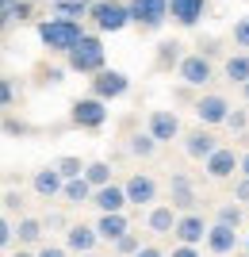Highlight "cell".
I'll return each mask as SVG.
<instances>
[{
	"label": "cell",
	"mask_w": 249,
	"mask_h": 257,
	"mask_svg": "<svg viewBox=\"0 0 249 257\" xmlns=\"http://www.w3.org/2000/svg\"><path fill=\"white\" fill-rule=\"evenodd\" d=\"M39 39H43L46 50L69 54L81 39H85V27H81L77 16H54V20H43V23H39Z\"/></svg>",
	"instance_id": "6da1fadb"
},
{
	"label": "cell",
	"mask_w": 249,
	"mask_h": 257,
	"mask_svg": "<svg viewBox=\"0 0 249 257\" xmlns=\"http://www.w3.org/2000/svg\"><path fill=\"white\" fill-rule=\"evenodd\" d=\"M88 20L96 23V31H104V35H115V31H123L127 23H134V16H130V0H96L92 4V12H88Z\"/></svg>",
	"instance_id": "7a4b0ae2"
},
{
	"label": "cell",
	"mask_w": 249,
	"mask_h": 257,
	"mask_svg": "<svg viewBox=\"0 0 249 257\" xmlns=\"http://www.w3.org/2000/svg\"><path fill=\"white\" fill-rule=\"evenodd\" d=\"M65 62H69L73 73H100L104 62H108V54H104V43H100L96 35H85L73 50L65 54Z\"/></svg>",
	"instance_id": "3957f363"
},
{
	"label": "cell",
	"mask_w": 249,
	"mask_h": 257,
	"mask_svg": "<svg viewBox=\"0 0 249 257\" xmlns=\"http://www.w3.org/2000/svg\"><path fill=\"white\" fill-rule=\"evenodd\" d=\"M130 16L142 31H157L173 12H169V0H130Z\"/></svg>",
	"instance_id": "277c9868"
},
{
	"label": "cell",
	"mask_w": 249,
	"mask_h": 257,
	"mask_svg": "<svg viewBox=\"0 0 249 257\" xmlns=\"http://www.w3.org/2000/svg\"><path fill=\"white\" fill-rule=\"evenodd\" d=\"M108 100H100V96H85V100H77L73 104V123L77 127H85V131H96L104 127V119H108Z\"/></svg>",
	"instance_id": "5b68a950"
},
{
	"label": "cell",
	"mask_w": 249,
	"mask_h": 257,
	"mask_svg": "<svg viewBox=\"0 0 249 257\" xmlns=\"http://www.w3.org/2000/svg\"><path fill=\"white\" fill-rule=\"evenodd\" d=\"M127 88H130V81L119 69H100V73H92V96H100V100H119Z\"/></svg>",
	"instance_id": "8992f818"
},
{
	"label": "cell",
	"mask_w": 249,
	"mask_h": 257,
	"mask_svg": "<svg viewBox=\"0 0 249 257\" xmlns=\"http://www.w3.org/2000/svg\"><path fill=\"white\" fill-rule=\"evenodd\" d=\"M180 81L184 85H207L211 81V58L207 54H188V58H180Z\"/></svg>",
	"instance_id": "52a82bcc"
},
{
	"label": "cell",
	"mask_w": 249,
	"mask_h": 257,
	"mask_svg": "<svg viewBox=\"0 0 249 257\" xmlns=\"http://www.w3.org/2000/svg\"><path fill=\"white\" fill-rule=\"evenodd\" d=\"M195 115H199V123L215 127V123H226V119H230V104H226V96H218V92H207V96L195 104Z\"/></svg>",
	"instance_id": "ba28073f"
},
{
	"label": "cell",
	"mask_w": 249,
	"mask_h": 257,
	"mask_svg": "<svg viewBox=\"0 0 249 257\" xmlns=\"http://www.w3.org/2000/svg\"><path fill=\"white\" fill-rule=\"evenodd\" d=\"M207 249L211 253H230V249H238V226L230 223H211V230H207Z\"/></svg>",
	"instance_id": "9c48e42d"
},
{
	"label": "cell",
	"mask_w": 249,
	"mask_h": 257,
	"mask_svg": "<svg viewBox=\"0 0 249 257\" xmlns=\"http://www.w3.org/2000/svg\"><path fill=\"white\" fill-rule=\"evenodd\" d=\"M92 204L100 207V211H123V207L130 204L127 196V184H104V188H96V196H92Z\"/></svg>",
	"instance_id": "30bf717a"
},
{
	"label": "cell",
	"mask_w": 249,
	"mask_h": 257,
	"mask_svg": "<svg viewBox=\"0 0 249 257\" xmlns=\"http://www.w3.org/2000/svg\"><path fill=\"white\" fill-rule=\"evenodd\" d=\"M234 169H241V158H238L234 150H230V146H218V150L211 154V158H207V173H211L215 181H226V177H230Z\"/></svg>",
	"instance_id": "8fae6325"
},
{
	"label": "cell",
	"mask_w": 249,
	"mask_h": 257,
	"mask_svg": "<svg viewBox=\"0 0 249 257\" xmlns=\"http://www.w3.org/2000/svg\"><path fill=\"white\" fill-rule=\"evenodd\" d=\"M96 242H100V230H92L85 223H73L65 230V249H73V253H92Z\"/></svg>",
	"instance_id": "7c38bea8"
},
{
	"label": "cell",
	"mask_w": 249,
	"mask_h": 257,
	"mask_svg": "<svg viewBox=\"0 0 249 257\" xmlns=\"http://www.w3.org/2000/svg\"><path fill=\"white\" fill-rule=\"evenodd\" d=\"M169 12L180 27H195L207 12V0H169Z\"/></svg>",
	"instance_id": "4fadbf2b"
},
{
	"label": "cell",
	"mask_w": 249,
	"mask_h": 257,
	"mask_svg": "<svg viewBox=\"0 0 249 257\" xmlns=\"http://www.w3.org/2000/svg\"><path fill=\"white\" fill-rule=\"evenodd\" d=\"M150 135L157 142H173L180 135V119L176 111H150Z\"/></svg>",
	"instance_id": "5bb4252c"
},
{
	"label": "cell",
	"mask_w": 249,
	"mask_h": 257,
	"mask_svg": "<svg viewBox=\"0 0 249 257\" xmlns=\"http://www.w3.org/2000/svg\"><path fill=\"white\" fill-rule=\"evenodd\" d=\"M127 196H130V204H153L157 200V181L150 173H134L127 181Z\"/></svg>",
	"instance_id": "9a60e30c"
},
{
	"label": "cell",
	"mask_w": 249,
	"mask_h": 257,
	"mask_svg": "<svg viewBox=\"0 0 249 257\" xmlns=\"http://www.w3.org/2000/svg\"><path fill=\"white\" fill-rule=\"evenodd\" d=\"M207 230H211V226H207L199 215H180L173 234L180 238V242H188V246H195V242H203V238H207Z\"/></svg>",
	"instance_id": "2e32d148"
},
{
	"label": "cell",
	"mask_w": 249,
	"mask_h": 257,
	"mask_svg": "<svg viewBox=\"0 0 249 257\" xmlns=\"http://www.w3.org/2000/svg\"><path fill=\"white\" fill-rule=\"evenodd\" d=\"M62 188H65V177H62V169H58V165L35 173V192H39V196H46V200H50V196H58Z\"/></svg>",
	"instance_id": "e0dca14e"
},
{
	"label": "cell",
	"mask_w": 249,
	"mask_h": 257,
	"mask_svg": "<svg viewBox=\"0 0 249 257\" xmlns=\"http://www.w3.org/2000/svg\"><path fill=\"white\" fill-rule=\"evenodd\" d=\"M184 150H188V158H195V161H207L211 154L218 150V142L211 139L207 131H192V135L184 139Z\"/></svg>",
	"instance_id": "ac0fdd59"
},
{
	"label": "cell",
	"mask_w": 249,
	"mask_h": 257,
	"mask_svg": "<svg viewBox=\"0 0 249 257\" xmlns=\"http://www.w3.org/2000/svg\"><path fill=\"white\" fill-rule=\"evenodd\" d=\"M146 223H150L153 234H169V230H176V211H173V204H157V207H150Z\"/></svg>",
	"instance_id": "d6986e66"
},
{
	"label": "cell",
	"mask_w": 249,
	"mask_h": 257,
	"mask_svg": "<svg viewBox=\"0 0 249 257\" xmlns=\"http://www.w3.org/2000/svg\"><path fill=\"white\" fill-rule=\"evenodd\" d=\"M100 238L104 242H119L123 234H127V219H123V211H104V219L96 223Z\"/></svg>",
	"instance_id": "ffe728a7"
},
{
	"label": "cell",
	"mask_w": 249,
	"mask_h": 257,
	"mask_svg": "<svg viewBox=\"0 0 249 257\" xmlns=\"http://www.w3.org/2000/svg\"><path fill=\"white\" fill-rule=\"evenodd\" d=\"M62 196L69 200V204H85V200H92V196H96V188H92V181H88V177H73V181H65Z\"/></svg>",
	"instance_id": "44dd1931"
},
{
	"label": "cell",
	"mask_w": 249,
	"mask_h": 257,
	"mask_svg": "<svg viewBox=\"0 0 249 257\" xmlns=\"http://www.w3.org/2000/svg\"><path fill=\"white\" fill-rule=\"evenodd\" d=\"M169 196H173V207H192V204H195V192H192V184H188L184 177H173Z\"/></svg>",
	"instance_id": "7402d4cb"
},
{
	"label": "cell",
	"mask_w": 249,
	"mask_h": 257,
	"mask_svg": "<svg viewBox=\"0 0 249 257\" xmlns=\"http://www.w3.org/2000/svg\"><path fill=\"white\" fill-rule=\"evenodd\" d=\"M92 4H96V0H54L50 8H54V16H77V20H81V16L92 12Z\"/></svg>",
	"instance_id": "603a6c76"
},
{
	"label": "cell",
	"mask_w": 249,
	"mask_h": 257,
	"mask_svg": "<svg viewBox=\"0 0 249 257\" xmlns=\"http://www.w3.org/2000/svg\"><path fill=\"white\" fill-rule=\"evenodd\" d=\"M226 81H234V85H245L249 81V54H234L226 62Z\"/></svg>",
	"instance_id": "cb8c5ba5"
},
{
	"label": "cell",
	"mask_w": 249,
	"mask_h": 257,
	"mask_svg": "<svg viewBox=\"0 0 249 257\" xmlns=\"http://www.w3.org/2000/svg\"><path fill=\"white\" fill-rule=\"evenodd\" d=\"M85 177L92 181V188H104V184H111V165L108 161H92L85 169Z\"/></svg>",
	"instance_id": "d4e9b609"
},
{
	"label": "cell",
	"mask_w": 249,
	"mask_h": 257,
	"mask_svg": "<svg viewBox=\"0 0 249 257\" xmlns=\"http://www.w3.org/2000/svg\"><path fill=\"white\" fill-rule=\"evenodd\" d=\"M153 150H157V139H153V135H134V139H130V154H134V158H153Z\"/></svg>",
	"instance_id": "484cf974"
},
{
	"label": "cell",
	"mask_w": 249,
	"mask_h": 257,
	"mask_svg": "<svg viewBox=\"0 0 249 257\" xmlns=\"http://www.w3.org/2000/svg\"><path fill=\"white\" fill-rule=\"evenodd\" d=\"M43 238V223L39 219H20V242H39Z\"/></svg>",
	"instance_id": "4316f807"
},
{
	"label": "cell",
	"mask_w": 249,
	"mask_h": 257,
	"mask_svg": "<svg viewBox=\"0 0 249 257\" xmlns=\"http://www.w3.org/2000/svg\"><path fill=\"white\" fill-rule=\"evenodd\" d=\"M58 169H62L65 181H73V177H85L88 165H81V158H62V161H58Z\"/></svg>",
	"instance_id": "83f0119b"
},
{
	"label": "cell",
	"mask_w": 249,
	"mask_h": 257,
	"mask_svg": "<svg viewBox=\"0 0 249 257\" xmlns=\"http://www.w3.org/2000/svg\"><path fill=\"white\" fill-rule=\"evenodd\" d=\"M20 16H27V4H23V0H4V27L16 23Z\"/></svg>",
	"instance_id": "f1b7e54d"
},
{
	"label": "cell",
	"mask_w": 249,
	"mask_h": 257,
	"mask_svg": "<svg viewBox=\"0 0 249 257\" xmlns=\"http://www.w3.org/2000/svg\"><path fill=\"white\" fill-rule=\"evenodd\" d=\"M115 249H119L123 257H134V253H138V249H142V242H138V238H134V234H123L119 242H115Z\"/></svg>",
	"instance_id": "f546056e"
},
{
	"label": "cell",
	"mask_w": 249,
	"mask_h": 257,
	"mask_svg": "<svg viewBox=\"0 0 249 257\" xmlns=\"http://www.w3.org/2000/svg\"><path fill=\"white\" fill-rule=\"evenodd\" d=\"M234 46L249 50V16H245V20H238V23H234Z\"/></svg>",
	"instance_id": "4dcf8cb0"
},
{
	"label": "cell",
	"mask_w": 249,
	"mask_h": 257,
	"mask_svg": "<svg viewBox=\"0 0 249 257\" xmlns=\"http://www.w3.org/2000/svg\"><path fill=\"white\" fill-rule=\"evenodd\" d=\"M218 223L241 226V207H234V204H226V207H218Z\"/></svg>",
	"instance_id": "1f68e13d"
},
{
	"label": "cell",
	"mask_w": 249,
	"mask_h": 257,
	"mask_svg": "<svg viewBox=\"0 0 249 257\" xmlns=\"http://www.w3.org/2000/svg\"><path fill=\"white\" fill-rule=\"evenodd\" d=\"M16 234H20V230H16V226L4 219V223H0V246H12V238H16Z\"/></svg>",
	"instance_id": "d6a6232c"
},
{
	"label": "cell",
	"mask_w": 249,
	"mask_h": 257,
	"mask_svg": "<svg viewBox=\"0 0 249 257\" xmlns=\"http://www.w3.org/2000/svg\"><path fill=\"white\" fill-rule=\"evenodd\" d=\"M234 200H241V204H249V177H241V181L234 184Z\"/></svg>",
	"instance_id": "836d02e7"
},
{
	"label": "cell",
	"mask_w": 249,
	"mask_h": 257,
	"mask_svg": "<svg viewBox=\"0 0 249 257\" xmlns=\"http://www.w3.org/2000/svg\"><path fill=\"white\" fill-rule=\"evenodd\" d=\"M226 127L241 131V127H245V111H230V119H226Z\"/></svg>",
	"instance_id": "e575fe53"
},
{
	"label": "cell",
	"mask_w": 249,
	"mask_h": 257,
	"mask_svg": "<svg viewBox=\"0 0 249 257\" xmlns=\"http://www.w3.org/2000/svg\"><path fill=\"white\" fill-rule=\"evenodd\" d=\"M20 204H23V200H20V196H16V192L8 188V192H4V211H16Z\"/></svg>",
	"instance_id": "d590c367"
},
{
	"label": "cell",
	"mask_w": 249,
	"mask_h": 257,
	"mask_svg": "<svg viewBox=\"0 0 249 257\" xmlns=\"http://www.w3.org/2000/svg\"><path fill=\"white\" fill-rule=\"evenodd\" d=\"M173 257H199V253H195V246H188V242H180V246L173 249Z\"/></svg>",
	"instance_id": "8d00e7d4"
},
{
	"label": "cell",
	"mask_w": 249,
	"mask_h": 257,
	"mask_svg": "<svg viewBox=\"0 0 249 257\" xmlns=\"http://www.w3.org/2000/svg\"><path fill=\"white\" fill-rule=\"evenodd\" d=\"M39 257H65V249L62 246H43V249H39Z\"/></svg>",
	"instance_id": "74e56055"
},
{
	"label": "cell",
	"mask_w": 249,
	"mask_h": 257,
	"mask_svg": "<svg viewBox=\"0 0 249 257\" xmlns=\"http://www.w3.org/2000/svg\"><path fill=\"white\" fill-rule=\"evenodd\" d=\"M134 257H165V253H161V249H157V246H142V249H138V253H134Z\"/></svg>",
	"instance_id": "f35d334b"
},
{
	"label": "cell",
	"mask_w": 249,
	"mask_h": 257,
	"mask_svg": "<svg viewBox=\"0 0 249 257\" xmlns=\"http://www.w3.org/2000/svg\"><path fill=\"white\" fill-rule=\"evenodd\" d=\"M241 177H249V154H241Z\"/></svg>",
	"instance_id": "ab89813d"
},
{
	"label": "cell",
	"mask_w": 249,
	"mask_h": 257,
	"mask_svg": "<svg viewBox=\"0 0 249 257\" xmlns=\"http://www.w3.org/2000/svg\"><path fill=\"white\" fill-rule=\"evenodd\" d=\"M241 88H245V100H249V81H245V85H241Z\"/></svg>",
	"instance_id": "60d3db41"
},
{
	"label": "cell",
	"mask_w": 249,
	"mask_h": 257,
	"mask_svg": "<svg viewBox=\"0 0 249 257\" xmlns=\"http://www.w3.org/2000/svg\"><path fill=\"white\" fill-rule=\"evenodd\" d=\"M12 257H31V253H12Z\"/></svg>",
	"instance_id": "b9f144b4"
},
{
	"label": "cell",
	"mask_w": 249,
	"mask_h": 257,
	"mask_svg": "<svg viewBox=\"0 0 249 257\" xmlns=\"http://www.w3.org/2000/svg\"><path fill=\"white\" fill-rule=\"evenodd\" d=\"M77 257H92V253H77Z\"/></svg>",
	"instance_id": "7bdbcfd3"
}]
</instances>
